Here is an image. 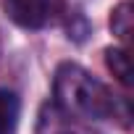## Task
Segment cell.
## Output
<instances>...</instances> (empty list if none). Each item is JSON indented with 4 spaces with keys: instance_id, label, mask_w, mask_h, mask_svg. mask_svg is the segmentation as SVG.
Here are the masks:
<instances>
[{
    "instance_id": "5b68a950",
    "label": "cell",
    "mask_w": 134,
    "mask_h": 134,
    "mask_svg": "<svg viewBox=\"0 0 134 134\" xmlns=\"http://www.w3.org/2000/svg\"><path fill=\"white\" fill-rule=\"evenodd\" d=\"M131 21H134L131 3L124 0V3H118V5L113 8V13H110V32H113L118 40L129 42V40H131Z\"/></svg>"
},
{
    "instance_id": "6da1fadb",
    "label": "cell",
    "mask_w": 134,
    "mask_h": 134,
    "mask_svg": "<svg viewBox=\"0 0 134 134\" xmlns=\"http://www.w3.org/2000/svg\"><path fill=\"white\" fill-rule=\"evenodd\" d=\"M53 95L58 110L71 118H116L118 113L121 118H129L126 103L76 63L58 66L53 79Z\"/></svg>"
},
{
    "instance_id": "3957f363",
    "label": "cell",
    "mask_w": 134,
    "mask_h": 134,
    "mask_svg": "<svg viewBox=\"0 0 134 134\" xmlns=\"http://www.w3.org/2000/svg\"><path fill=\"white\" fill-rule=\"evenodd\" d=\"M105 63H108V69L113 71V76L124 87H131V58H129V50L108 47L105 50Z\"/></svg>"
},
{
    "instance_id": "7a4b0ae2",
    "label": "cell",
    "mask_w": 134,
    "mask_h": 134,
    "mask_svg": "<svg viewBox=\"0 0 134 134\" xmlns=\"http://www.w3.org/2000/svg\"><path fill=\"white\" fill-rule=\"evenodd\" d=\"M3 8L11 21L24 29H45L60 21L66 0H3Z\"/></svg>"
},
{
    "instance_id": "277c9868",
    "label": "cell",
    "mask_w": 134,
    "mask_h": 134,
    "mask_svg": "<svg viewBox=\"0 0 134 134\" xmlns=\"http://www.w3.org/2000/svg\"><path fill=\"white\" fill-rule=\"evenodd\" d=\"M19 108V97L11 90H0V134H16Z\"/></svg>"
},
{
    "instance_id": "8992f818",
    "label": "cell",
    "mask_w": 134,
    "mask_h": 134,
    "mask_svg": "<svg viewBox=\"0 0 134 134\" xmlns=\"http://www.w3.org/2000/svg\"><path fill=\"white\" fill-rule=\"evenodd\" d=\"M53 134H97V131H92L90 126H84V124H76V121H66V124H60Z\"/></svg>"
}]
</instances>
